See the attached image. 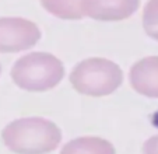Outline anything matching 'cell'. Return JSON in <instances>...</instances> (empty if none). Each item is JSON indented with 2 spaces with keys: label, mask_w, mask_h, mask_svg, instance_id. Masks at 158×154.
<instances>
[{
  "label": "cell",
  "mask_w": 158,
  "mask_h": 154,
  "mask_svg": "<svg viewBox=\"0 0 158 154\" xmlns=\"http://www.w3.org/2000/svg\"><path fill=\"white\" fill-rule=\"evenodd\" d=\"M70 83L77 92L88 97H106L123 83V71L115 62L105 58H89L70 73Z\"/></svg>",
  "instance_id": "3"
},
{
  "label": "cell",
  "mask_w": 158,
  "mask_h": 154,
  "mask_svg": "<svg viewBox=\"0 0 158 154\" xmlns=\"http://www.w3.org/2000/svg\"><path fill=\"white\" fill-rule=\"evenodd\" d=\"M64 66L62 60L46 52L24 55L11 67V79L21 90L42 92L52 90L63 80Z\"/></svg>",
  "instance_id": "2"
},
{
  "label": "cell",
  "mask_w": 158,
  "mask_h": 154,
  "mask_svg": "<svg viewBox=\"0 0 158 154\" xmlns=\"http://www.w3.org/2000/svg\"><path fill=\"white\" fill-rule=\"evenodd\" d=\"M41 39V30L35 23L21 17L0 18V53L28 50Z\"/></svg>",
  "instance_id": "4"
},
{
  "label": "cell",
  "mask_w": 158,
  "mask_h": 154,
  "mask_svg": "<svg viewBox=\"0 0 158 154\" xmlns=\"http://www.w3.org/2000/svg\"><path fill=\"white\" fill-rule=\"evenodd\" d=\"M129 81L137 94L158 98V56H147L134 63L129 71Z\"/></svg>",
  "instance_id": "6"
},
{
  "label": "cell",
  "mask_w": 158,
  "mask_h": 154,
  "mask_svg": "<svg viewBox=\"0 0 158 154\" xmlns=\"http://www.w3.org/2000/svg\"><path fill=\"white\" fill-rule=\"evenodd\" d=\"M0 73H2V66H0Z\"/></svg>",
  "instance_id": "11"
},
{
  "label": "cell",
  "mask_w": 158,
  "mask_h": 154,
  "mask_svg": "<svg viewBox=\"0 0 158 154\" xmlns=\"http://www.w3.org/2000/svg\"><path fill=\"white\" fill-rule=\"evenodd\" d=\"M2 139L15 154H48L62 142V132L48 119L30 116L7 125L2 132Z\"/></svg>",
  "instance_id": "1"
},
{
  "label": "cell",
  "mask_w": 158,
  "mask_h": 154,
  "mask_svg": "<svg viewBox=\"0 0 158 154\" xmlns=\"http://www.w3.org/2000/svg\"><path fill=\"white\" fill-rule=\"evenodd\" d=\"M60 154H116L114 144L102 137L83 136L63 146Z\"/></svg>",
  "instance_id": "7"
},
{
  "label": "cell",
  "mask_w": 158,
  "mask_h": 154,
  "mask_svg": "<svg viewBox=\"0 0 158 154\" xmlns=\"http://www.w3.org/2000/svg\"><path fill=\"white\" fill-rule=\"evenodd\" d=\"M41 4L60 20H81L84 17L83 0H41Z\"/></svg>",
  "instance_id": "8"
},
{
  "label": "cell",
  "mask_w": 158,
  "mask_h": 154,
  "mask_svg": "<svg viewBox=\"0 0 158 154\" xmlns=\"http://www.w3.org/2000/svg\"><path fill=\"white\" fill-rule=\"evenodd\" d=\"M140 0H83L84 15L97 21H122L137 11Z\"/></svg>",
  "instance_id": "5"
},
{
  "label": "cell",
  "mask_w": 158,
  "mask_h": 154,
  "mask_svg": "<svg viewBox=\"0 0 158 154\" xmlns=\"http://www.w3.org/2000/svg\"><path fill=\"white\" fill-rule=\"evenodd\" d=\"M143 154H158V135L150 137L143 144Z\"/></svg>",
  "instance_id": "10"
},
{
  "label": "cell",
  "mask_w": 158,
  "mask_h": 154,
  "mask_svg": "<svg viewBox=\"0 0 158 154\" xmlns=\"http://www.w3.org/2000/svg\"><path fill=\"white\" fill-rule=\"evenodd\" d=\"M143 28L150 38L158 42V0H148L144 6Z\"/></svg>",
  "instance_id": "9"
}]
</instances>
